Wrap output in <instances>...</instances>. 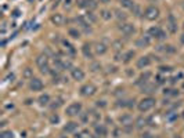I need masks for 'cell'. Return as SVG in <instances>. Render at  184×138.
<instances>
[{"mask_svg":"<svg viewBox=\"0 0 184 138\" xmlns=\"http://www.w3.org/2000/svg\"><path fill=\"white\" fill-rule=\"evenodd\" d=\"M144 124H145V120H143V119H139V120H137V127H143Z\"/></svg>","mask_w":184,"mask_h":138,"instance_id":"4dcf8cb0","label":"cell"},{"mask_svg":"<svg viewBox=\"0 0 184 138\" xmlns=\"http://www.w3.org/2000/svg\"><path fill=\"white\" fill-rule=\"evenodd\" d=\"M121 1V4L123 6V7H129V9H132L133 6H134V3L132 1V0H119Z\"/></svg>","mask_w":184,"mask_h":138,"instance_id":"ffe728a7","label":"cell"},{"mask_svg":"<svg viewBox=\"0 0 184 138\" xmlns=\"http://www.w3.org/2000/svg\"><path fill=\"white\" fill-rule=\"evenodd\" d=\"M144 17L148 19V21H155V19L159 17V10L157 7H154V6H150L145 9L144 11Z\"/></svg>","mask_w":184,"mask_h":138,"instance_id":"3957f363","label":"cell"},{"mask_svg":"<svg viewBox=\"0 0 184 138\" xmlns=\"http://www.w3.org/2000/svg\"><path fill=\"white\" fill-rule=\"evenodd\" d=\"M121 122H122V124H130L132 117L129 115H126V116H123V117H121Z\"/></svg>","mask_w":184,"mask_h":138,"instance_id":"603a6c76","label":"cell"},{"mask_svg":"<svg viewBox=\"0 0 184 138\" xmlns=\"http://www.w3.org/2000/svg\"><path fill=\"white\" fill-rule=\"evenodd\" d=\"M180 41H181V43H183V44H184V35H183V36H181V37H180Z\"/></svg>","mask_w":184,"mask_h":138,"instance_id":"1f68e13d","label":"cell"},{"mask_svg":"<svg viewBox=\"0 0 184 138\" xmlns=\"http://www.w3.org/2000/svg\"><path fill=\"white\" fill-rule=\"evenodd\" d=\"M82 110V105L79 104V102H73V104H71V105L67 106V115L69 116H76L80 113Z\"/></svg>","mask_w":184,"mask_h":138,"instance_id":"277c9868","label":"cell"},{"mask_svg":"<svg viewBox=\"0 0 184 138\" xmlns=\"http://www.w3.org/2000/svg\"><path fill=\"white\" fill-rule=\"evenodd\" d=\"M115 15H116L118 19H123V21L126 19V14L123 11H121V10H115Z\"/></svg>","mask_w":184,"mask_h":138,"instance_id":"44dd1931","label":"cell"},{"mask_svg":"<svg viewBox=\"0 0 184 138\" xmlns=\"http://www.w3.org/2000/svg\"><path fill=\"white\" fill-rule=\"evenodd\" d=\"M109 14H111L109 11H103V14H101V15H103L104 19H109V18H111V15H109Z\"/></svg>","mask_w":184,"mask_h":138,"instance_id":"83f0119b","label":"cell"},{"mask_svg":"<svg viewBox=\"0 0 184 138\" xmlns=\"http://www.w3.org/2000/svg\"><path fill=\"white\" fill-rule=\"evenodd\" d=\"M31 90H33V91H40L42 88H43V83H42V80H39V79H31Z\"/></svg>","mask_w":184,"mask_h":138,"instance_id":"ba28073f","label":"cell"},{"mask_svg":"<svg viewBox=\"0 0 184 138\" xmlns=\"http://www.w3.org/2000/svg\"><path fill=\"white\" fill-rule=\"evenodd\" d=\"M105 51H107V47L104 46L103 43H97V44H96V53H97V54H104Z\"/></svg>","mask_w":184,"mask_h":138,"instance_id":"ac0fdd59","label":"cell"},{"mask_svg":"<svg viewBox=\"0 0 184 138\" xmlns=\"http://www.w3.org/2000/svg\"><path fill=\"white\" fill-rule=\"evenodd\" d=\"M150 43H151V40H150V37L148 36H143L141 39H139V40L136 41V46L137 47H147V46H150Z\"/></svg>","mask_w":184,"mask_h":138,"instance_id":"4fadbf2b","label":"cell"},{"mask_svg":"<svg viewBox=\"0 0 184 138\" xmlns=\"http://www.w3.org/2000/svg\"><path fill=\"white\" fill-rule=\"evenodd\" d=\"M133 55H134V53H133V51H129V53H127V54L125 55V62H129V61H130V58L133 57Z\"/></svg>","mask_w":184,"mask_h":138,"instance_id":"d4e9b609","label":"cell"},{"mask_svg":"<svg viewBox=\"0 0 184 138\" xmlns=\"http://www.w3.org/2000/svg\"><path fill=\"white\" fill-rule=\"evenodd\" d=\"M150 64H151L150 57H141V58H139V61H137V68H140V69L147 68Z\"/></svg>","mask_w":184,"mask_h":138,"instance_id":"8fae6325","label":"cell"},{"mask_svg":"<svg viewBox=\"0 0 184 138\" xmlns=\"http://www.w3.org/2000/svg\"><path fill=\"white\" fill-rule=\"evenodd\" d=\"M155 106V100L148 97V98H144L139 102V110L140 112H148L150 109H152Z\"/></svg>","mask_w":184,"mask_h":138,"instance_id":"6da1fadb","label":"cell"},{"mask_svg":"<svg viewBox=\"0 0 184 138\" xmlns=\"http://www.w3.org/2000/svg\"><path fill=\"white\" fill-rule=\"evenodd\" d=\"M1 138H13V133L11 131H6V133H3Z\"/></svg>","mask_w":184,"mask_h":138,"instance_id":"4316f807","label":"cell"},{"mask_svg":"<svg viewBox=\"0 0 184 138\" xmlns=\"http://www.w3.org/2000/svg\"><path fill=\"white\" fill-rule=\"evenodd\" d=\"M69 35H71L72 37H75V39L79 37V32H78L76 29H71V31H69Z\"/></svg>","mask_w":184,"mask_h":138,"instance_id":"cb8c5ba5","label":"cell"},{"mask_svg":"<svg viewBox=\"0 0 184 138\" xmlns=\"http://www.w3.org/2000/svg\"><path fill=\"white\" fill-rule=\"evenodd\" d=\"M165 94H167V95H177V94H179V91H176V90H166V91H165Z\"/></svg>","mask_w":184,"mask_h":138,"instance_id":"484cf974","label":"cell"},{"mask_svg":"<svg viewBox=\"0 0 184 138\" xmlns=\"http://www.w3.org/2000/svg\"><path fill=\"white\" fill-rule=\"evenodd\" d=\"M96 90H97V88H96V86H94V84H91V83H90V84H86V86H83V87L80 88L82 95H86V97L91 95V94H94Z\"/></svg>","mask_w":184,"mask_h":138,"instance_id":"5b68a950","label":"cell"},{"mask_svg":"<svg viewBox=\"0 0 184 138\" xmlns=\"http://www.w3.org/2000/svg\"><path fill=\"white\" fill-rule=\"evenodd\" d=\"M36 65L39 66L42 73H49L50 72V68H49V58L46 55H39L36 58Z\"/></svg>","mask_w":184,"mask_h":138,"instance_id":"7a4b0ae2","label":"cell"},{"mask_svg":"<svg viewBox=\"0 0 184 138\" xmlns=\"http://www.w3.org/2000/svg\"><path fill=\"white\" fill-rule=\"evenodd\" d=\"M49 102H50V97L47 95V94H45V95H40V98H39V104H40L42 106L47 105Z\"/></svg>","mask_w":184,"mask_h":138,"instance_id":"d6986e66","label":"cell"},{"mask_svg":"<svg viewBox=\"0 0 184 138\" xmlns=\"http://www.w3.org/2000/svg\"><path fill=\"white\" fill-rule=\"evenodd\" d=\"M60 138H67V137H64V135H63V137H60Z\"/></svg>","mask_w":184,"mask_h":138,"instance_id":"d6a6232c","label":"cell"},{"mask_svg":"<svg viewBox=\"0 0 184 138\" xmlns=\"http://www.w3.org/2000/svg\"><path fill=\"white\" fill-rule=\"evenodd\" d=\"M24 78L25 79H33V75H32V69L31 68L25 69V72H24Z\"/></svg>","mask_w":184,"mask_h":138,"instance_id":"7402d4cb","label":"cell"},{"mask_svg":"<svg viewBox=\"0 0 184 138\" xmlns=\"http://www.w3.org/2000/svg\"><path fill=\"white\" fill-rule=\"evenodd\" d=\"M78 129V124L76 123H73V122H71V123H68L65 127H64V130L67 131V133H73L75 130Z\"/></svg>","mask_w":184,"mask_h":138,"instance_id":"2e32d148","label":"cell"},{"mask_svg":"<svg viewBox=\"0 0 184 138\" xmlns=\"http://www.w3.org/2000/svg\"><path fill=\"white\" fill-rule=\"evenodd\" d=\"M183 87H184V84H183Z\"/></svg>","mask_w":184,"mask_h":138,"instance_id":"836d02e7","label":"cell"},{"mask_svg":"<svg viewBox=\"0 0 184 138\" xmlns=\"http://www.w3.org/2000/svg\"><path fill=\"white\" fill-rule=\"evenodd\" d=\"M51 21H53L55 25H61V23H63V21H64V18H63V15H61V14H55V15H53Z\"/></svg>","mask_w":184,"mask_h":138,"instance_id":"e0dca14e","label":"cell"},{"mask_svg":"<svg viewBox=\"0 0 184 138\" xmlns=\"http://www.w3.org/2000/svg\"><path fill=\"white\" fill-rule=\"evenodd\" d=\"M141 90H143V92H145V94H152V92H155V90H157V86L150 84V83L147 82V83H144L143 84Z\"/></svg>","mask_w":184,"mask_h":138,"instance_id":"7c38bea8","label":"cell"},{"mask_svg":"<svg viewBox=\"0 0 184 138\" xmlns=\"http://www.w3.org/2000/svg\"><path fill=\"white\" fill-rule=\"evenodd\" d=\"M96 131L98 134H105V129H104L103 126H100V127H96Z\"/></svg>","mask_w":184,"mask_h":138,"instance_id":"f1b7e54d","label":"cell"},{"mask_svg":"<svg viewBox=\"0 0 184 138\" xmlns=\"http://www.w3.org/2000/svg\"><path fill=\"white\" fill-rule=\"evenodd\" d=\"M71 75H72V78L75 79V80H78V82L85 79V72H83L80 68H73V69H71Z\"/></svg>","mask_w":184,"mask_h":138,"instance_id":"8992f818","label":"cell"},{"mask_svg":"<svg viewBox=\"0 0 184 138\" xmlns=\"http://www.w3.org/2000/svg\"><path fill=\"white\" fill-rule=\"evenodd\" d=\"M167 26H169V31L172 33H175L177 31V26H176V21H175V17L173 15H169V18H167Z\"/></svg>","mask_w":184,"mask_h":138,"instance_id":"5bb4252c","label":"cell"},{"mask_svg":"<svg viewBox=\"0 0 184 138\" xmlns=\"http://www.w3.org/2000/svg\"><path fill=\"white\" fill-rule=\"evenodd\" d=\"M79 6L85 7V9H89V10H94L97 7V3H96L94 0H80Z\"/></svg>","mask_w":184,"mask_h":138,"instance_id":"30bf717a","label":"cell"},{"mask_svg":"<svg viewBox=\"0 0 184 138\" xmlns=\"http://www.w3.org/2000/svg\"><path fill=\"white\" fill-rule=\"evenodd\" d=\"M132 11H134V13H136V15H139V14H140V9H139V6H137V4H134L133 7H132Z\"/></svg>","mask_w":184,"mask_h":138,"instance_id":"f546056e","label":"cell"},{"mask_svg":"<svg viewBox=\"0 0 184 138\" xmlns=\"http://www.w3.org/2000/svg\"><path fill=\"white\" fill-rule=\"evenodd\" d=\"M150 35L154 37H157V39H165V37H166L165 32L162 31L161 28H151V29H150Z\"/></svg>","mask_w":184,"mask_h":138,"instance_id":"52a82bcc","label":"cell"},{"mask_svg":"<svg viewBox=\"0 0 184 138\" xmlns=\"http://www.w3.org/2000/svg\"><path fill=\"white\" fill-rule=\"evenodd\" d=\"M121 31L123 35H126V36H130V35H133L134 33V26L132 25V23H123L121 26Z\"/></svg>","mask_w":184,"mask_h":138,"instance_id":"9c48e42d","label":"cell"},{"mask_svg":"<svg viewBox=\"0 0 184 138\" xmlns=\"http://www.w3.org/2000/svg\"><path fill=\"white\" fill-rule=\"evenodd\" d=\"M82 51H83V54H85L86 58H93V54H91V51H90V46L89 44H83V47H82Z\"/></svg>","mask_w":184,"mask_h":138,"instance_id":"9a60e30c","label":"cell"}]
</instances>
